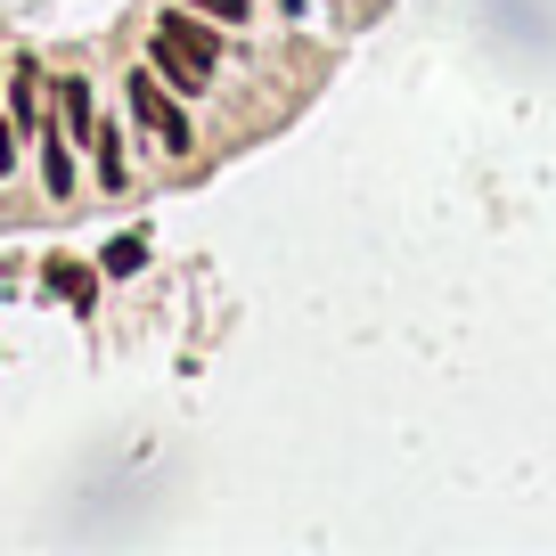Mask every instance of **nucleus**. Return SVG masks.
Instances as JSON below:
<instances>
[{
  "label": "nucleus",
  "mask_w": 556,
  "mask_h": 556,
  "mask_svg": "<svg viewBox=\"0 0 556 556\" xmlns=\"http://www.w3.org/2000/svg\"><path fill=\"white\" fill-rule=\"evenodd\" d=\"M148 34H156V41H173V50L180 58H197V66H213V74H222V34H213V17H197V9H156V25H148Z\"/></svg>",
  "instance_id": "nucleus-2"
},
{
  "label": "nucleus",
  "mask_w": 556,
  "mask_h": 556,
  "mask_svg": "<svg viewBox=\"0 0 556 556\" xmlns=\"http://www.w3.org/2000/svg\"><path fill=\"white\" fill-rule=\"evenodd\" d=\"M34 139H41V180H50V197H74V131L58 123V106L34 123Z\"/></svg>",
  "instance_id": "nucleus-3"
},
{
  "label": "nucleus",
  "mask_w": 556,
  "mask_h": 556,
  "mask_svg": "<svg viewBox=\"0 0 556 556\" xmlns=\"http://www.w3.org/2000/svg\"><path fill=\"white\" fill-rule=\"evenodd\" d=\"M0 115H17V131H34V123H41V66H34V58L9 66V99H0Z\"/></svg>",
  "instance_id": "nucleus-5"
},
{
  "label": "nucleus",
  "mask_w": 556,
  "mask_h": 556,
  "mask_svg": "<svg viewBox=\"0 0 556 556\" xmlns=\"http://www.w3.org/2000/svg\"><path fill=\"white\" fill-rule=\"evenodd\" d=\"M83 148H90V164H99V189H123V131H115V123L90 115V139H83Z\"/></svg>",
  "instance_id": "nucleus-7"
},
{
  "label": "nucleus",
  "mask_w": 556,
  "mask_h": 556,
  "mask_svg": "<svg viewBox=\"0 0 556 556\" xmlns=\"http://www.w3.org/2000/svg\"><path fill=\"white\" fill-rule=\"evenodd\" d=\"M41 287H50L58 303H74V312H90V303H99V270H90V262H74V254H41Z\"/></svg>",
  "instance_id": "nucleus-4"
},
{
  "label": "nucleus",
  "mask_w": 556,
  "mask_h": 556,
  "mask_svg": "<svg viewBox=\"0 0 556 556\" xmlns=\"http://www.w3.org/2000/svg\"><path fill=\"white\" fill-rule=\"evenodd\" d=\"M148 74H164L173 90H213V66H197V58H180L173 41H156L148 34Z\"/></svg>",
  "instance_id": "nucleus-6"
},
{
  "label": "nucleus",
  "mask_w": 556,
  "mask_h": 556,
  "mask_svg": "<svg viewBox=\"0 0 556 556\" xmlns=\"http://www.w3.org/2000/svg\"><path fill=\"white\" fill-rule=\"evenodd\" d=\"M0 90H9V58H0Z\"/></svg>",
  "instance_id": "nucleus-10"
},
{
  "label": "nucleus",
  "mask_w": 556,
  "mask_h": 556,
  "mask_svg": "<svg viewBox=\"0 0 556 556\" xmlns=\"http://www.w3.org/2000/svg\"><path fill=\"white\" fill-rule=\"evenodd\" d=\"M99 270H106V278H131V270H148V229H123V238L99 254Z\"/></svg>",
  "instance_id": "nucleus-8"
},
{
  "label": "nucleus",
  "mask_w": 556,
  "mask_h": 556,
  "mask_svg": "<svg viewBox=\"0 0 556 556\" xmlns=\"http://www.w3.org/2000/svg\"><path fill=\"white\" fill-rule=\"evenodd\" d=\"M180 9H197V17H213V25H245L254 17V0H180Z\"/></svg>",
  "instance_id": "nucleus-9"
},
{
  "label": "nucleus",
  "mask_w": 556,
  "mask_h": 556,
  "mask_svg": "<svg viewBox=\"0 0 556 556\" xmlns=\"http://www.w3.org/2000/svg\"><path fill=\"white\" fill-rule=\"evenodd\" d=\"M123 99H131V123L148 139H156L164 156H197V123L180 115V99L164 90V74H148V66H131V83H123Z\"/></svg>",
  "instance_id": "nucleus-1"
}]
</instances>
